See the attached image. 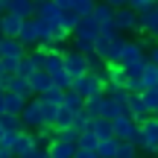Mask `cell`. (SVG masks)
<instances>
[{"instance_id":"cell-1","label":"cell","mask_w":158,"mask_h":158,"mask_svg":"<svg viewBox=\"0 0 158 158\" xmlns=\"http://www.w3.org/2000/svg\"><path fill=\"white\" fill-rule=\"evenodd\" d=\"M138 143V149L143 152H155L158 149V114H149L143 123H138V135L132 138Z\"/></svg>"},{"instance_id":"cell-2","label":"cell","mask_w":158,"mask_h":158,"mask_svg":"<svg viewBox=\"0 0 158 158\" xmlns=\"http://www.w3.org/2000/svg\"><path fill=\"white\" fill-rule=\"evenodd\" d=\"M123 44H126V35H123V32H114V35H102V32H100V38L94 41L97 56L106 59V62H120Z\"/></svg>"},{"instance_id":"cell-3","label":"cell","mask_w":158,"mask_h":158,"mask_svg":"<svg viewBox=\"0 0 158 158\" xmlns=\"http://www.w3.org/2000/svg\"><path fill=\"white\" fill-rule=\"evenodd\" d=\"M21 120H23V129H32V132H38V129H44V126H47L44 108H41V100H38V97L27 100V106H23V111H21Z\"/></svg>"},{"instance_id":"cell-4","label":"cell","mask_w":158,"mask_h":158,"mask_svg":"<svg viewBox=\"0 0 158 158\" xmlns=\"http://www.w3.org/2000/svg\"><path fill=\"white\" fill-rule=\"evenodd\" d=\"M114 27H117V32H141V21H138V12L132 9V6H120V9H114Z\"/></svg>"},{"instance_id":"cell-5","label":"cell","mask_w":158,"mask_h":158,"mask_svg":"<svg viewBox=\"0 0 158 158\" xmlns=\"http://www.w3.org/2000/svg\"><path fill=\"white\" fill-rule=\"evenodd\" d=\"M102 82H106L102 76H97L94 70H88V73H82V76L73 79V88L82 97H94V94H106V91H102Z\"/></svg>"},{"instance_id":"cell-6","label":"cell","mask_w":158,"mask_h":158,"mask_svg":"<svg viewBox=\"0 0 158 158\" xmlns=\"http://www.w3.org/2000/svg\"><path fill=\"white\" fill-rule=\"evenodd\" d=\"M100 21H97L94 15H82L79 18V23H76V29H73V35L70 38H85V41H97L100 38Z\"/></svg>"},{"instance_id":"cell-7","label":"cell","mask_w":158,"mask_h":158,"mask_svg":"<svg viewBox=\"0 0 158 158\" xmlns=\"http://www.w3.org/2000/svg\"><path fill=\"white\" fill-rule=\"evenodd\" d=\"M64 70H68L73 79L82 76V73H88V56L79 53L76 47H73V50H64Z\"/></svg>"},{"instance_id":"cell-8","label":"cell","mask_w":158,"mask_h":158,"mask_svg":"<svg viewBox=\"0 0 158 158\" xmlns=\"http://www.w3.org/2000/svg\"><path fill=\"white\" fill-rule=\"evenodd\" d=\"M23 21H27V18H21L18 12H12V9H6L3 15H0V35H6V38H18Z\"/></svg>"},{"instance_id":"cell-9","label":"cell","mask_w":158,"mask_h":158,"mask_svg":"<svg viewBox=\"0 0 158 158\" xmlns=\"http://www.w3.org/2000/svg\"><path fill=\"white\" fill-rule=\"evenodd\" d=\"M111 123H114V138H120V141H132V138L138 135V120L132 117V114H120Z\"/></svg>"},{"instance_id":"cell-10","label":"cell","mask_w":158,"mask_h":158,"mask_svg":"<svg viewBox=\"0 0 158 158\" xmlns=\"http://www.w3.org/2000/svg\"><path fill=\"white\" fill-rule=\"evenodd\" d=\"M141 59H147V47L141 44V38L138 41H129L126 38V44H123V53H120V64H132V62H141Z\"/></svg>"},{"instance_id":"cell-11","label":"cell","mask_w":158,"mask_h":158,"mask_svg":"<svg viewBox=\"0 0 158 158\" xmlns=\"http://www.w3.org/2000/svg\"><path fill=\"white\" fill-rule=\"evenodd\" d=\"M138 21H141V32L152 35L158 41V3L149 6V9H143V12H138Z\"/></svg>"},{"instance_id":"cell-12","label":"cell","mask_w":158,"mask_h":158,"mask_svg":"<svg viewBox=\"0 0 158 158\" xmlns=\"http://www.w3.org/2000/svg\"><path fill=\"white\" fill-rule=\"evenodd\" d=\"M18 38H21V44H27V50H35V47L41 44L35 18H27V21H23V27H21V32H18Z\"/></svg>"},{"instance_id":"cell-13","label":"cell","mask_w":158,"mask_h":158,"mask_svg":"<svg viewBox=\"0 0 158 158\" xmlns=\"http://www.w3.org/2000/svg\"><path fill=\"white\" fill-rule=\"evenodd\" d=\"M73 155H76V143L62 141V138H53L47 147V158H73Z\"/></svg>"},{"instance_id":"cell-14","label":"cell","mask_w":158,"mask_h":158,"mask_svg":"<svg viewBox=\"0 0 158 158\" xmlns=\"http://www.w3.org/2000/svg\"><path fill=\"white\" fill-rule=\"evenodd\" d=\"M6 91H15V94H21L23 100H32L35 97V91H32V85H29V79L27 76H21V73H12L9 76V85H6Z\"/></svg>"},{"instance_id":"cell-15","label":"cell","mask_w":158,"mask_h":158,"mask_svg":"<svg viewBox=\"0 0 158 158\" xmlns=\"http://www.w3.org/2000/svg\"><path fill=\"white\" fill-rule=\"evenodd\" d=\"M129 114L138 120V123H143V120L149 117L147 106H143V91H129Z\"/></svg>"},{"instance_id":"cell-16","label":"cell","mask_w":158,"mask_h":158,"mask_svg":"<svg viewBox=\"0 0 158 158\" xmlns=\"http://www.w3.org/2000/svg\"><path fill=\"white\" fill-rule=\"evenodd\" d=\"M38 147V141H35V132L32 129H21V135H18L15 141V155H27L29 149Z\"/></svg>"},{"instance_id":"cell-17","label":"cell","mask_w":158,"mask_h":158,"mask_svg":"<svg viewBox=\"0 0 158 158\" xmlns=\"http://www.w3.org/2000/svg\"><path fill=\"white\" fill-rule=\"evenodd\" d=\"M29 85H32L35 97H38V94H44L47 88H53V85H56V82H53V76L47 73V70H35V73L29 76Z\"/></svg>"},{"instance_id":"cell-18","label":"cell","mask_w":158,"mask_h":158,"mask_svg":"<svg viewBox=\"0 0 158 158\" xmlns=\"http://www.w3.org/2000/svg\"><path fill=\"white\" fill-rule=\"evenodd\" d=\"M27 44H21V38H6L3 35V53L0 56H15V59H23L27 56Z\"/></svg>"},{"instance_id":"cell-19","label":"cell","mask_w":158,"mask_h":158,"mask_svg":"<svg viewBox=\"0 0 158 158\" xmlns=\"http://www.w3.org/2000/svg\"><path fill=\"white\" fill-rule=\"evenodd\" d=\"M73 117H76V111H73V108L59 106V114H56V120H53V129H56V132L70 129V126H73Z\"/></svg>"},{"instance_id":"cell-20","label":"cell","mask_w":158,"mask_h":158,"mask_svg":"<svg viewBox=\"0 0 158 158\" xmlns=\"http://www.w3.org/2000/svg\"><path fill=\"white\" fill-rule=\"evenodd\" d=\"M102 102H106V94H94V97H85V108H82V111L88 114L91 120H94V117H102Z\"/></svg>"},{"instance_id":"cell-21","label":"cell","mask_w":158,"mask_h":158,"mask_svg":"<svg viewBox=\"0 0 158 158\" xmlns=\"http://www.w3.org/2000/svg\"><path fill=\"white\" fill-rule=\"evenodd\" d=\"M91 15L100 21V27H102V23H111V21H114V6H108L106 0H97V3H94V12H91Z\"/></svg>"},{"instance_id":"cell-22","label":"cell","mask_w":158,"mask_h":158,"mask_svg":"<svg viewBox=\"0 0 158 158\" xmlns=\"http://www.w3.org/2000/svg\"><path fill=\"white\" fill-rule=\"evenodd\" d=\"M91 129L97 132V138H114V123L108 117H94L91 120Z\"/></svg>"},{"instance_id":"cell-23","label":"cell","mask_w":158,"mask_h":158,"mask_svg":"<svg viewBox=\"0 0 158 158\" xmlns=\"http://www.w3.org/2000/svg\"><path fill=\"white\" fill-rule=\"evenodd\" d=\"M62 106L73 108V111H82V108H85V97L79 94L76 88H64V100H62Z\"/></svg>"},{"instance_id":"cell-24","label":"cell","mask_w":158,"mask_h":158,"mask_svg":"<svg viewBox=\"0 0 158 158\" xmlns=\"http://www.w3.org/2000/svg\"><path fill=\"white\" fill-rule=\"evenodd\" d=\"M9 9L21 18H35V0H9Z\"/></svg>"},{"instance_id":"cell-25","label":"cell","mask_w":158,"mask_h":158,"mask_svg":"<svg viewBox=\"0 0 158 158\" xmlns=\"http://www.w3.org/2000/svg\"><path fill=\"white\" fill-rule=\"evenodd\" d=\"M97 143H100V138H97V132L91 129V123H88V129H82V132H79V138H76V147L97 149Z\"/></svg>"},{"instance_id":"cell-26","label":"cell","mask_w":158,"mask_h":158,"mask_svg":"<svg viewBox=\"0 0 158 158\" xmlns=\"http://www.w3.org/2000/svg\"><path fill=\"white\" fill-rule=\"evenodd\" d=\"M97 152H100V158H114L117 155V138H100Z\"/></svg>"},{"instance_id":"cell-27","label":"cell","mask_w":158,"mask_h":158,"mask_svg":"<svg viewBox=\"0 0 158 158\" xmlns=\"http://www.w3.org/2000/svg\"><path fill=\"white\" fill-rule=\"evenodd\" d=\"M79 18H82V15H79L76 9H62V18H59V23H62V27L68 29L70 35H73V29H76V23H79Z\"/></svg>"},{"instance_id":"cell-28","label":"cell","mask_w":158,"mask_h":158,"mask_svg":"<svg viewBox=\"0 0 158 158\" xmlns=\"http://www.w3.org/2000/svg\"><path fill=\"white\" fill-rule=\"evenodd\" d=\"M114 158H138V143L135 141H120L117 138V155Z\"/></svg>"},{"instance_id":"cell-29","label":"cell","mask_w":158,"mask_h":158,"mask_svg":"<svg viewBox=\"0 0 158 158\" xmlns=\"http://www.w3.org/2000/svg\"><path fill=\"white\" fill-rule=\"evenodd\" d=\"M0 123H3V132H9V129H23V120H21V114H9V111H3L0 114Z\"/></svg>"},{"instance_id":"cell-30","label":"cell","mask_w":158,"mask_h":158,"mask_svg":"<svg viewBox=\"0 0 158 158\" xmlns=\"http://www.w3.org/2000/svg\"><path fill=\"white\" fill-rule=\"evenodd\" d=\"M35 70H38V64H35V56H32V53H27V56L21 59V64H18V73L29 79V76L35 73Z\"/></svg>"},{"instance_id":"cell-31","label":"cell","mask_w":158,"mask_h":158,"mask_svg":"<svg viewBox=\"0 0 158 158\" xmlns=\"http://www.w3.org/2000/svg\"><path fill=\"white\" fill-rule=\"evenodd\" d=\"M143 106L149 114H158V91L155 88H143Z\"/></svg>"},{"instance_id":"cell-32","label":"cell","mask_w":158,"mask_h":158,"mask_svg":"<svg viewBox=\"0 0 158 158\" xmlns=\"http://www.w3.org/2000/svg\"><path fill=\"white\" fill-rule=\"evenodd\" d=\"M143 85L147 88H155L158 85V64L155 62H147V68H143Z\"/></svg>"},{"instance_id":"cell-33","label":"cell","mask_w":158,"mask_h":158,"mask_svg":"<svg viewBox=\"0 0 158 158\" xmlns=\"http://www.w3.org/2000/svg\"><path fill=\"white\" fill-rule=\"evenodd\" d=\"M41 100H47V102H59L62 106V100H64V88L62 85H53V88H47L44 94H38Z\"/></svg>"},{"instance_id":"cell-34","label":"cell","mask_w":158,"mask_h":158,"mask_svg":"<svg viewBox=\"0 0 158 158\" xmlns=\"http://www.w3.org/2000/svg\"><path fill=\"white\" fill-rule=\"evenodd\" d=\"M147 62H149V56L147 59H141V62H132V64H126V73H129V79H135V76H143V68H147Z\"/></svg>"},{"instance_id":"cell-35","label":"cell","mask_w":158,"mask_h":158,"mask_svg":"<svg viewBox=\"0 0 158 158\" xmlns=\"http://www.w3.org/2000/svg\"><path fill=\"white\" fill-rule=\"evenodd\" d=\"M0 64H3L6 73H18V64H21V59H15V56H0Z\"/></svg>"},{"instance_id":"cell-36","label":"cell","mask_w":158,"mask_h":158,"mask_svg":"<svg viewBox=\"0 0 158 158\" xmlns=\"http://www.w3.org/2000/svg\"><path fill=\"white\" fill-rule=\"evenodd\" d=\"M73 47H76L79 53H85V56H91V53H97L94 41H85V38H73Z\"/></svg>"},{"instance_id":"cell-37","label":"cell","mask_w":158,"mask_h":158,"mask_svg":"<svg viewBox=\"0 0 158 158\" xmlns=\"http://www.w3.org/2000/svg\"><path fill=\"white\" fill-rule=\"evenodd\" d=\"M94 3L97 0H73V9L79 15H91V12H94Z\"/></svg>"},{"instance_id":"cell-38","label":"cell","mask_w":158,"mask_h":158,"mask_svg":"<svg viewBox=\"0 0 158 158\" xmlns=\"http://www.w3.org/2000/svg\"><path fill=\"white\" fill-rule=\"evenodd\" d=\"M53 82H56V85H62V88H73V76H70L68 70H59V73L53 76Z\"/></svg>"},{"instance_id":"cell-39","label":"cell","mask_w":158,"mask_h":158,"mask_svg":"<svg viewBox=\"0 0 158 158\" xmlns=\"http://www.w3.org/2000/svg\"><path fill=\"white\" fill-rule=\"evenodd\" d=\"M18 135H21V129H9V132H3V138H0V143H6V147H12L15 149V141H18Z\"/></svg>"},{"instance_id":"cell-40","label":"cell","mask_w":158,"mask_h":158,"mask_svg":"<svg viewBox=\"0 0 158 158\" xmlns=\"http://www.w3.org/2000/svg\"><path fill=\"white\" fill-rule=\"evenodd\" d=\"M155 3H158V0H129V6L135 12H143V9H149V6H155Z\"/></svg>"},{"instance_id":"cell-41","label":"cell","mask_w":158,"mask_h":158,"mask_svg":"<svg viewBox=\"0 0 158 158\" xmlns=\"http://www.w3.org/2000/svg\"><path fill=\"white\" fill-rule=\"evenodd\" d=\"M18 158H47V147H35V149H29L27 155H18Z\"/></svg>"},{"instance_id":"cell-42","label":"cell","mask_w":158,"mask_h":158,"mask_svg":"<svg viewBox=\"0 0 158 158\" xmlns=\"http://www.w3.org/2000/svg\"><path fill=\"white\" fill-rule=\"evenodd\" d=\"M73 158H100L97 149H85V147H76V155Z\"/></svg>"},{"instance_id":"cell-43","label":"cell","mask_w":158,"mask_h":158,"mask_svg":"<svg viewBox=\"0 0 158 158\" xmlns=\"http://www.w3.org/2000/svg\"><path fill=\"white\" fill-rule=\"evenodd\" d=\"M0 158H15V149L6 147V143H0Z\"/></svg>"},{"instance_id":"cell-44","label":"cell","mask_w":158,"mask_h":158,"mask_svg":"<svg viewBox=\"0 0 158 158\" xmlns=\"http://www.w3.org/2000/svg\"><path fill=\"white\" fill-rule=\"evenodd\" d=\"M149 62H155V64H158V41L149 47Z\"/></svg>"},{"instance_id":"cell-45","label":"cell","mask_w":158,"mask_h":158,"mask_svg":"<svg viewBox=\"0 0 158 158\" xmlns=\"http://www.w3.org/2000/svg\"><path fill=\"white\" fill-rule=\"evenodd\" d=\"M108 6H114V9H120V6H129V0H106Z\"/></svg>"},{"instance_id":"cell-46","label":"cell","mask_w":158,"mask_h":158,"mask_svg":"<svg viewBox=\"0 0 158 158\" xmlns=\"http://www.w3.org/2000/svg\"><path fill=\"white\" fill-rule=\"evenodd\" d=\"M59 6H62V9H73V0H56Z\"/></svg>"},{"instance_id":"cell-47","label":"cell","mask_w":158,"mask_h":158,"mask_svg":"<svg viewBox=\"0 0 158 158\" xmlns=\"http://www.w3.org/2000/svg\"><path fill=\"white\" fill-rule=\"evenodd\" d=\"M9 76H12V73H6V76H0V91H6V85H9Z\"/></svg>"},{"instance_id":"cell-48","label":"cell","mask_w":158,"mask_h":158,"mask_svg":"<svg viewBox=\"0 0 158 158\" xmlns=\"http://www.w3.org/2000/svg\"><path fill=\"white\" fill-rule=\"evenodd\" d=\"M6 9H9V0H0V15H3Z\"/></svg>"},{"instance_id":"cell-49","label":"cell","mask_w":158,"mask_h":158,"mask_svg":"<svg viewBox=\"0 0 158 158\" xmlns=\"http://www.w3.org/2000/svg\"><path fill=\"white\" fill-rule=\"evenodd\" d=\"M6 111V106H3V91H0V114Z\"/></svg>"},{"instance_id":"cell-50","label":"cell","mask_w":158,"mask_h":158,"mask_svg":"<svg viewBox=\"0 0 158 158\" xmlns=\"http://www.w3.org/2000/svg\"><path fill=\"white\" fill-rule=\"evenodd\" d=\"M0 53H3V35H0Z\"/></svg>"},{"instance_id":"cell-51","label":"cell","mask_w":158,"mask_h":158,"mask_svg":"<svg viewBox=\"0 0 158 158\" xmlns=\"http://www.w3.org/2000/svg\"><path fill=\"white\" fill-rule=\"evenodd\" d=\"M0 76H6V70H3V64H0Z\"/></svg>"},{"instance_id":"cell-52","label":"cell","mask_w":158,"mask_h":158,"mask_svg":"<svg viewBox=\"0 0 158 158\" xmlns=\"http://www.w3.org/2000/svg\"><path fill=\"white\" fill-rule=\"evenodd\" d=\"M155 91H158V85H155Z\"/></svg>"},{"instance_id":"cell-53","label":"cell","mask_w":158,"mask_h":158,"mask_svg":"<svg viewBox=\"0 0 158 158\" xmlns=\"http://www.w3.org/2000/svg\"><path fill=\"white\" fill-rule=\"evenodd\" d=\"M155 155H158V149H155Z\"/></svg>"}]
</instances>
